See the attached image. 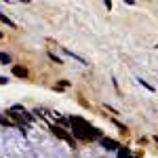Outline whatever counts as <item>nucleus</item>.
Listing matches in <instances>:
<instances>
[{
    "label": "nucleus",
    "mask_w": 158,
    "mask_h": 158,
    "mask_svg": "<svg viewBox=\"0 0 158 158\" xmlns=\"http://www.w3.org/2000/svg\"><path fill=\"white\" fill-rule=\"evenodd\" d=\"M139 85H143V86H146V89H150V91H154V86H152V85H148L146 80H141V78H139Z\"/></svg>",
    "instance_id": "10"
},
{
    "label": "nucleus",
    "mask_w": 158,
    "mask_h": 158,
    "mask_svg": "<svg viewBox=\"0 0 158 158\" xmlns=\"http://www.w3.org/2000/svg\"><path fill=\"white\" fill-rule=\"evenodd\" d=\"M0 63H4V65H6V63H11V57H9L6 53H0Z\"/></svg>",
    "instance_id": "8"
},
{
    "label": "nucleus",
    "mask_w": 158,
    "mask_h": 158,
    "mask_svg": "<svg viewBox=\"0 0 158 158\" xmlns=\"http://www.w3.org/2000/svg\"><path fill=\"white\" fill-rule=\"evenodd\" d=\"M6 82H9V78L6 76H0V85H6Z\"/></svg>",
    "instance_id": "12"
},
{
    "label": "nucleus",
    "mask_w": 158,
    "mask_h": 158,
    "mask_svg": "<svg viewBox=\"0 0 158 158\" xmlns=\"http://www.w3.org/2000/svg\"><path fill=\"white\" fill-rule=\"evenodd\" d=\"M101 146L110 150V152H114V150H120V143L116 141V139H110V137H101Z\"/></svg>",
    "instance_id": "3"
},
{
    "label": "nucleus",
    "mask_w": 158,
    "mask_h": 158,
    "mask_svg": "<svg viewBox=\"0 0 158 158\" xmlns=\"http://www.w3.org/2000/svg\"><path fill=\"white\" fill-rule=\"evenodd\" d=\"M72 133L74 137H78V139H101V131L95 129V127H91L85 118H80V116H72Z\"/></svg>",
    "instance_id": "1"
},
{
    "label": "nucleus",
    "mask_w": 158,
    "mask_h": 158,
    "mask_svg": "<svg viewBox=\"0 0 158 158\" xmlns=\"http://www.w3.org/2000/svg\"><path fill=\"white\" fill-rule=\"evenodd\" d=\"M0 21H2V23H6V25H11V27H15V23H13L6 15H2V13H0Z\"/></svg>",
    "instance_id": "7"
},
{
    "label": "nucleus",
    "mask_w": 158,
    "mask_h": 158,
    "mask_svg": "<svg viewBox=\"0 0 158 158\" xmlns=\"http://www.w3.org/2000/svg\"><path fill=\"white\" fill-rule=\"evenodd\" d=\"M51 131H53L55 137H59V139H63V141H68L70 146H74V137L68 133L65 129H61V127H57V124H53V127H51Z\"/></svg>",
    "instance_id": "2"
},
{
    "label": "nucleus",
    "mask_w": 158,
    "mask_h": 158,
    "mask_svg": "<svg viewBox=\"0 0 158 158\" xmlns=\"http://www.w3.org/2000/svg\"><path fill=\"white\" fill-rule=\"evenodd\" d=\"M6 114H9V118H13V120H15L17 124H19V129H21V131H25V129H27V124L23 122V116H21V114H17L15 110H9Z\"/></svg>",
    "instance_id": "4"
},
{
    "label": "nucleus",
    "mask_w": 158,
    "mask_h": 158,
    "mask_svg": "<svg viewBox=\"0 0 158 158\" xmlns=\"http://www.w3.org/2000/svg\"><path fill=\"white\" fill-rule=\"evenodd\" d=\"M13 74H15L17 78H25V76H27V70L21 68V65H15V68H13Z\"/></svg>",
    "instance_id": "5"
},
{
    "label": "nucleus",
    "mask_w": 158,
    "mask_h": 158,
    "mask_svg": "<svg viewBox=\"0 0 158 158\" xmlns=\"http://www.w3.org/2000/svg\"><path fill=\"white\" fill-rule=\"evenodd\" d=\"M0 124H2V127H11V120H9V118H4V116L0 114Z\"/></svg>",
    "instance_id": "9"
},
{
    "label": "nucleus",
    "mask_w": 158,
    "mask_h": 158,
    "mask_svg": "<svg viewBox=\"0 0 158 158\" xmlns=\"http://www.w3.org/2000/svg\"><path fill=\"white\" fill-rule=\"evenodd\" d=\"M118 158H131V150L129 148H120L118 150Z\"/></svg>",
    "instance_id": "6"
},
{
    "label": "nucleus",
    "mask_w": 158,
    "mask_h": 158,
    "mask_svg": "<svg viewBox=\"0 0 158 158\" xmlns=\"http://www.w3.org/2000/svg\"><path fill=\"white\" fill-rule=\"evenodd\" d=\"M49 57H51V59H53V61H55V63H61V59H59V57H57V55H53V53H49Z\"/></svg>",
    "instance_id": "11"
},
{
    "label": "nucleus",
    "mask_w": 158,
    "mask_h": 158,
    "mask_svg": "<svg viewBox=\"0 0 158 158\" xmlns=\"http://www.w3.org/2000/svg\"><path fill=\"white\" fill-rule=\"evenodd\" d=\"M154 139H156V143H158V135H156V137H154Z\"/></svg>",
    "instance_id": "13"
}]
</instances>
